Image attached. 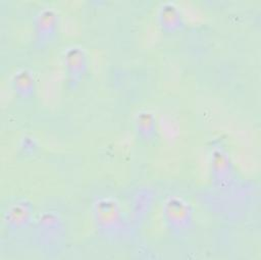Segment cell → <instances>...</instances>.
Here are the masks:
<instances>
[{
    "label": "cell",
    "instance_id": "2",
    "mask_svg": "<svg viewBox=\"0 0 261 260\" xmlns=\"http://www.w3.org/2000/svg\"><path fill=\"white\" fill-rule=\"evenodd\" d=\"M98 216L99 221L101 222L104 229H107L109 231L111 228L114 227V229L117 230L116 224L118 223V213L111 204H107L106 207L99 209Z\"/></svg>",
    "mask_w": 261,
    "mask_h": 260
},
{
    "label": "cell",
    "instance_id": "4",
    "mask_svg": "<svg viewBox=\"0 0 261 260\" xmlns=\"http://www.w3.org/2000/svg\"><path fill=\"white\" fill-rule=\"evenodd\" d=\"M30 80L25 76H20L18 80H17V88L21 91H27L28 88L30 87Z\"/></svg>",
    "mask_w": 261,
    "mask_h": 260
},
{
    "label": "cell",
    "instance_id": "3",
    "mask_svg": "<svg viewBox=\"0 0 261 260\" xmlns=\"http://www.w3.org/2000/svg\"><path fill=\"white\" fill-rule=\"evenodd\" d=\"M68 65L73 76H76L82 72L84 67V55L81 51H71L68 55Z\"/></svg>",
    "mask_w": 261,
    "mask_h": 260
},
{
    "label": "cell",
    "instance_id": "1",
    "mask_svg": "<svg viewBox=\"0 0 261 260\" xmlns=\"http://www.w3.org/2000/svg\"><path fill=\"white\" fill-rule=\"evenodd\" d=\"M172 204H169L168 209H167V214L169 221L172 224H175L176 226L181 225L189 220V210L188 208L179 203L178 201L171 202Z\"/></svg>",
    "mask_w": 261,
    "mask_h": 260
}]
</instances>
